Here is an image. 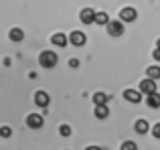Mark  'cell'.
<instances>
[{"instance_id":"6da1fadb","label":"cell","mask_w":160,"mask_h":150,"mask_svg":"<svg viewBox=\"0 0 160 150\" xmlns=\"http://www.w3.org/2000/svg\"><path fill=\"white\" fill-rule=\"evenodd\" d=\"M57 53H53V51H43L39 55V63H41V67H45V69H53L55 65H57Z\"/></svg>"},{"instance_id":"7a4b0ae2","label":"cell","mask_w":160,"mask_h":150,"mask_svg":"<svg viewBox=\"0 0 160 150\" xmlns=\"http://www.w3.org/2000/svg\"><path fill=\"white\" fill-rule=\"evenodd\" d=\"M156 79H152V77H146V79H142L140 81V91L142 93H146V95H150V93H156Z\"/></svg>"},{"instance_id":"3957f363","label":"cell","mask_w":160,"mask_h":150,"mask_svg":"<svg viewBox=\"0 0 160 150\" xmlns=\"http://www.w3.org/2000/svg\"><path fill=\"white\" fill-rule=\"evenodd\" d=\"M106 27H108V32L112 37H122V32H124V24L120 20H109Z\"/></svg>"},{"instance_id":"277c9868","label":"cell","mask_w":160,"mask_h":150,"mask_svg":"<svg viewBox=\"0 0 160 150\" xmlns=\"http://www.w3.org/2000/svg\"><path fill=\"white\" fill-rule=\"evenodd\" d=\"M27 126H28V128H35V130H39V128L43 126V116L31 114V116L27 118Z\"/></svg>"},{"instance_id":"5b68a950","label":"cell","mask_w":160,"mask_h":150,"mask_svg":"<svg viewBox=\"0 0 160 150\" xmlns=\"http://www.w3.org/2000/svg\"><path fill=\"white\" fill-rule=\"evenodd\" d=\"M49 102H51V99H49V93H47V91H37V93H35V103H37V106L47 108Z\"/></svg>"},{"instance_id":"8992f818","label":"cell","mask_w":160,"mask_h":150,"mask_svg":"<svg viewBox=\"0 0 160 150\" xmlns=\"http://www.w3.org/2000/svg\"><path fill=\"white\" fill-rule=\"evenodd\" d=\"M95 14H98V12H93L91 10V8H83L81 10V22H85V24H91V22H95Z\"/></svg>"},{"instance_id":"52a82bcc","label":"cell","mask_w":160,"mask_h":150,"mask_svg":"<svg viewBox=\"0 0 160 150\" xmlns=\"http://www.w3.org/2000/svg\"><path fill=\"white\" fill-rule=\"evenodd\" d=\"M69 41L75 45V47H81V45H85V35H83V32H79V31H73L69 35Z\"/></svg>"},{"instance_id":"ba28073f","label":"cell","mask_w":160,"mask_h":150,"mask_svg":"<svg viewBox=\"0 0 160 150\" xmlns=\"http://www.w3.org/2000/svg\"><path fill=\"white\" fill-rule=\"evenodd\" d=\"M120 18L122 20H126V22H132V20H136V10L134 8H122V12H120Z\"/></svg>"},{"instance_id":"9c48e42d","label":"cell","mask_w":160,"mask_h":150,"mask_svg":"<svg viewBox=\"0 0 160 150\" xmlns=\"http://www.w3.org/2000/svg\"><path fill=\"white\" fill-rule=\"evenodd\" d=\"M124 98L128 99V102H132V103H140V91H136V89H126L124 91Z\"/></svg>"},{"instance_id":"30bf717a","label":"cell","mask_w":160,"mask_h":150,"mask_svg":"<svg viewBox=\"0 0 160 150\" xmlns=\"http://www.w3.org/2000/svg\"><path fill=\"white\" fill-rule=\"evenodd\" d=\"M108 116H109V110H108V106H106V103H99V106H95V118L106 120Z\"/></svg>"},{"instance_id":"8fae6325","label":"cell","mask_w":160,"mask_h":150,"mask_svg":"<svg viewBox=\"0 0 160 150\" xmlns=\"http://www.w3.org/2000/svg\"><path fill=\"white\" fill-rule=\"evenodd\" d=\"M51 43L57 45V47H65V45H67V37L63 35V32H57V35L51 37Z\"/></svg>"},{"instance_id":"7c38bea8","label":"cell","mask_w":160,"mask_h":150,"mask_svg":"<svg viewBox=\"0 0 160 150\" xmlns=\"http://www.w3.org/2000/svg\"><path fill=\"white\" fill-rule=\"evenodd\" d=\"M146 103H148L150 108H160V95L158 93H150V95H146Z\"/></svg>"},{"instance_id":"4fadbf2b","label":"cell","mask_w":160,"mask_h":150,"mask_svg":"<svg viewBox=\"0 0 160 150\" xmlns=\"http://www.w3.org/2000/svg\"><path fill=\"white\" fill-rule=\"evenodd\" d=\"M134 128H136V132H138V134H146V132L150 130V124L146 122V120H138V122L134 124Z\"/></svg>"},{"instance_id":"5bb4252c","label":"cell","mask_w":160,"mask_h":150,"mask_svg":"<svg viewBox=\"0 0 160 150\" xmlns=\"http://www.w3.org/2000/svg\"><path fill=\"white\" fill-rule=\"evenodd\" d=\"M146 77L158 79V77H160V67H156V65H152V67H148V69H146Z\"/></svg>"},{"instance_id":"9a60e30c","label":"cell","mask_w":160,"mask_h":150,"mask_svg":"<svg viewBox=\"0 0 160 150\" xmlns=\"http://www.w3.org/2000/svg\"><path fill=\"white\" fill-rule=\"evenodd\" d=\"M93 102H95V106H99V103H106V102H108V95L102 93V91H98V93H93Z\"/></svg>"},{"instance_id":"2e32d148","label":"cell","mask_w":160,"mask_h":150,"mask_svg":"<svg viewBox=\"0 0 160 150\" xmlns=\"http://www.w3.org/2000/svg\"><path fill=\"white\" fill-rule=\"evenodd\" d=\"M95 22H98V24H108L109 16L106 14V12H98V14H95Z\"/></svg>"},{"instance_id":"e0dca14e","label":"cell","mask_w":160,"mask_h":150,"mask_svg":"<svg viewBox=\"0 0 160 150\" xmlns=\"http://www.w3.org/2000/svg\"><path fill=\"white\" fill-rule=\"evenodd\" d=\"M10 39L12 41H22L24 39L22 31H20V28H12V31H10Z\"/></svg>"},{"instance_id":"ac0fdd59","label":"cell","mask_w":160,"mask_h":150,"mask_svg":"<svg viewBox=\"0 0 160 150\" xmlns=\"http://www.w3.org/2000/svg\"><path fill=\"white\" fill-rule=\"evenodd\" d=\"M122 150H138V146H136V142L128 140V142H124V144H122Z\"/></svg>"},{"instance_id":"d6986e66","label":"cell","mask_w":160,"mask_h":150,"mask_svg":"<svg viewBox=\"0 0 160 150\" xmlns=\"http://www.w3.org/2000/svg\"><path fill=\"white\" fill-rule=\"evenodd\" d=\"M59 132H61V136H71V128L67 126V124H63V126L59 128Z\"/></svg>"},{"instance_id":"ffe728a7","label":"cell","mask_w":160,"mask_h":150,"mask_svg":"<svg viewBox=\"0 0 160 150\" xmlns=\"http://www.w3.org/2000/svg\"><path fill=\"white\" fill-rule=\"evenodd\" d=\"M152 136H154V138H160V122H158V124H154V128H152Z\"/></svg>"},{"instance_id":"44dd1931","label":"cell","mask_w":160,"mask_h":150,"mask_svg":"<svg viewBox=\"0 0 160 150\" xmlns=\"http://www.w3.org/2000/svg\"><path fill=\"white\" fill-rule=\"evenodd\" d=\"M0 132H2V136H4V138H8V136H10V128H8V126H4Z\"/></svg>"},{"instance_id":"7402d4cb","label":"cell","mask_w":160,"mask_h":150,"mask_svg":"<svg viewBox=\"0 0 160 150\" xmlns=\"http://www.w3.org/2000/svg\"><path fill=\"white\" fill-rule=\"evenodd\" d=\"M69 65H71V67H79V61H77V59H71Z\"/></svg>"},{"instance_id":"603a6c76","label":"cell","mask_w":160,"mask_h":150,"mask_svg":"<svg viewBox=\"0 0 160 150\" xmlns=\"http://www.w3.org/2000/svg\"><path fill=\"white\" fill-rule=\"evenodd\" d=\"M154 59H156V61H160V47L156 49V51H154Z\"/></svg>"},{"instance_id":"cb8c5ba5","label":"cell","mask_w":160,"mask_h":150,"mask_svg":"<svg viewBox=\"0 0 160 150\" xmlns=\"http://www.w3.org/2000/svg\"><path fill=\"white\" fill-rule=\"evenodd\" d=\"M85 150H103V148H99V146H87Z\"/></svg>"},{"instance_id":"d4e9b609","label":"cell","mask_w":160,"mask_h":150,"mask_svg":"<svg viewBox=\"0 0 160 150\" xmlns=\"http://www.w3.org/2000/svg\"><path fill=\"white\" fill-rule=\"evenodd\" d=\"M158 47H160V39H158Z\"/></svg>"}]
</instances>
